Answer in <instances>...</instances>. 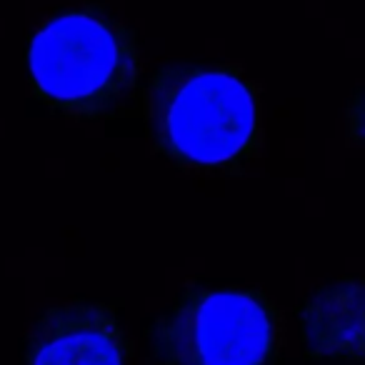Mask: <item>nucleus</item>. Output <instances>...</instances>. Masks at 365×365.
<instances>
[{
	"mask_svg": "<svg viewBox=\"0 0 365 365\" xmlns=\"http://www.w3.org/2000/svg\"><path fill=\"white\" fill-rule=\"evenodd\" d=\"M153 148L180 170L243 173L263 143L258 86L240 66H163L143 93Z\"/></svg>",
	"mask_w": 365,
	"mask_h": 365,
	"instance_id": "nucleus-1",
	"label": "nucleus"
},
{
	"mask_svg": "<svg viewBox=\"0 0 365 365\" xmlns=\"http://www.w3.org/2000/svg\"><path fill=\"white\" fill-rule=\"evenodd\" d=\"M33 96L58 115L101 120L140 76L138 33L103 3L58 8L28 41Z\"/></svg>",
	"mask_w": 365,
	"mask_h": 365,
	"instance_id": "nucleus-2",
	"label": "nucleus"
},
{
	"mask_svg": "<svg viewBox=\"0 0 365 365\" xmlns=\"http://www.w3.org/2000/svg\"><path fill=\"white\" fill-rule=\"evenodd\" d=\"M280 315L258 288H185L150 320L155 365H278Z\"/></svg>",
	"mask_w": 365,
	"mask_h": 365,
	"instance_id": "nucleus-3",
	"label": "nucleus"
},
{
	"mask_svg": "<svg viewBox=\"0 0 365 365\" xmlns=\"http://www.w3.org/2000/svg\"><path fill=\"white\" fill-rule=\"evenodd\" d=\"M130 353L115 310L101 303L53 305L26 340L28 365H128Z\"/></svg>",
	"mask_w": 365,
	"mask_h": 365,
	"instance_id": "nucleus-4",
	"label": "nucleus"
},
{
	"mask_svg": "<svg viewBox=\"0 0 365 365\" xmlns=\"http://www.w3.org/2000/svg\"><path fill=\"white\" fill-rule=\"evenodd\" d=\"M295 315L305 358L363 363V280L358 275L318 285L300 300Z\"/></svg>",
	"mask_w": 365,
	"mask_h": 365,
	"instance_id": "nucleus-5",
	"label": "nucleus"
}]
</instances>
